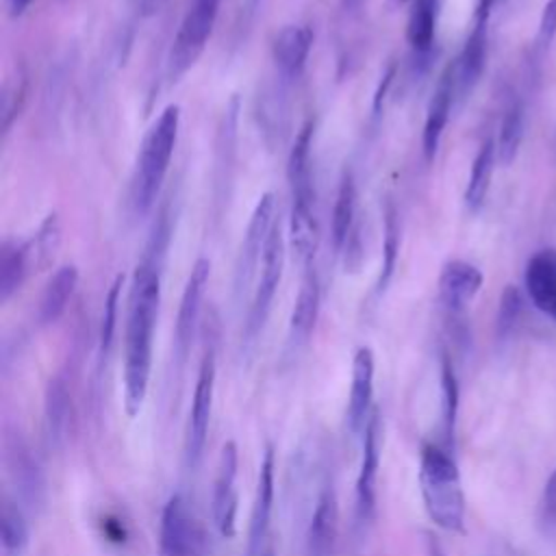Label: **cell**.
I'll use <instances>...</instances> for the list:
<instances>
[{"instance_id": "cell-6", "label": "cell", "mask_w": 556, "mask_h": 556, "mask_svg": "<svg viewBox=\"0 0 556 556\" xmlns=\"http://www.w3.org/2000/svg\"><path fill=\"white\" fill-rule=\"evenodd\" d=\"M215 374H217V358H215V350L208 345L200 361L193 397L189 406L187 430H185V456L189 467H195L200 463L206 445L208 424L213 413V395H215Z\"/></svg>"}, {"instance_id": "cell-32", "label": "cell", "mask_w": 556, "mask_h": 556, "mask_svg": "<svg viewBox=\"0 0 556 556\" xmlns=\"http://www.w3.org/2000/svg\"><path fill=\"white\" fill-rule=\"evenodd\" d=\"M441 391H443V426H445V437L450 445L454 421H456V408H458V382L447 356L441 358Z\"/></svg>"}, {"instance_id": "cell-28", "label": "cell", "mask_w": 556, "mask_h": 556, "mask_svg": "<svg viewBox=\"0 0 556 556\" xmlns=\"http://www.w3.org/2000/svg\"><path fill=\"white\" fill-rule=\"evenodd\" d=\"M521 139H523V104L519 98H510L504 109V115L500 122V135L495 141L497 161L504 167H508L517 159Z\"/></svg>"}, {"instance_id": "cell-3", "label": "cell", "mask_w": 556, "mask_h": 556, "mask_svg": "<svg viewBox=\"0 0 556 556\" xmlns=\"http://www.w3.org/2000/svg\"><path fill=\"white\" fill-rule=\"evenodd\" d=\"M180 128V106L167 104L159 117L152 122V126L146 130L130 182V202L137 215H146L154 200L159 198V191L163 187V180L169 169V161L176 148Z\"/></svg>"}, {"instance_id": "cell-17", "label": "cell", "mask_w": 556, "mask_h": 556, "mask_svg": "<svg viewBox=\"0 0 556 556\" xmlns=\"http://www.w3.org/2000/svg\"><path fill=\"white\" fill-rule=\"evenodd\" d=\"M313 48V28L306 24H289L285 26L271 46L274 63L282 78H298L308 61Z\"/></svg>"}, {"instance_id": "cell-41", "label": "cell", "mask_w": 556, "mask_h": 556, "mask_svg": "<svg viewBox=\"0 0 556 556\" xmlns=\"http://www.w3.org/2000/svg\"><path fill=\"white\" fill-rule=\"evenodd\" d=\"M365 2H367V0H343V7H345V11H356V9H361Z\"/></svg>"}, {"instance_id": "cell-38", "label": "cell", "mask_w": 556, "mask_h": 556, "mask_svg": "<svg viewBox=\"0 0 556 556\" xmlns=\"http://www.w3.org/2000/svg\"><path fill=\"white\" fill-rule=\"evenodd\" d=\"M497 0H478V7H476V22H486L489 20V13L493 9Z\"/></svg>"}, {"instance_id": "cell-23", "label": "cell", "mask_w": 556, "mask_h": 556, "mask_svg": "<svg viewBox=\"0 0 556 556\" xmlns=\"http://www.w3.org/2000/svg\"><path fill=\"white\" fill-rule=\"evenodd\" d=\"M439 20V0H413L406 20V41L419 56L430 54Z\"/></svg>"}, {"instance_id": "cell-24", "label": "cell", "mask_w": 556, "mask_h": 556, "mask_svg": "<svg viewBox=\"0 0 556 556\" xmlns=\"http://www.w3.org/2000/svg\"><path fill=\"white\" fill-rule=\"evenodd\" d=\"M356 202H358V193H356L354 176L352 172H343L337 200L332 206V219H330V232H332V243L337 252H341L352 228L356 226Z\"/></svg>"}, {"instance_id": "cell-30", "label": "cell", "mask_w": 556, "mask_h": 556, "mask_svg": "<svg viewBox=\"0 0 556 556\" xmlns=\"http://www.w3.org/2000/svg\"><path fill=\"white\" fill-rule=\"evenodd\" d=\"M13 458V476L20 482L22 495L28 502H41V493H43V480L39 473V467L33 463V458L26 454V450H22L20 445L11 452Z\"/></svg>"}, {"instance_id": "cell-39", "label": "cell", "mask_w": 556, "mask_h": 556, "mask_svg": "<svg viewBox=\"0 0 556 556\" xmlns=\"http://www.w3.org/2000/svg\"><path fill=\"white\" fill-rule=\"evenodd\" d=\"M426 554L428 556H445L443 547L439 545L437 536H432V534H426Z\"/></svg>"}, {"instance_id": "cell-8", "label": "cell", "mask_w": 556, "mask_h": 556, "mask_svg": "<svg viewBox=\"0 0 556 556\" xmlns=\"http://www.w3.org/2000/svg\"><path fill=\"white\" fill-rule=\"evenodd\" d=\"M239 469V450L235 441H226L222 445L215 480H213V523L224 539H232L237 534V493L235 480Z\"/></svg>"}, {"instance_id": "cell-7", "label": "cell", "mask_w": 556, "mask_h": 556, "mask_svg": "<svg viewBox=\"0 0 556 556\" xmlns=\"http://www.w3.org/2000/svg\"><path fill=\"white\" fill-rule=\"evenodd\" d=\"M276 198L274 193H263L250 215L239 254H237V263H235V295L241 298L252 280L256 278V269L261 267L263 261V250L265 243L269 239V232L276 224Z\"/></svg>"}, {"instance_id": "cell-37", "label": "cell", "mask_w": 556, "mask_h": 556, "mask_svg": "<svg viewBox=\"0 0 556 556\" xmlns=\"http://www.w3.org/2000/svg\"><path fill=\"white\" fill-rule=\"evenodd\" d=\"M556 35V0H549L543 11H541V20H539V35H536V43L541 50L549 48L552 39Z\"/></svg>"}, {"instance_id": "cell-40", "label": "cell", "mask_w": 556, "mask_h": 556, "mask_svg": "<svg viewBox=\"0 0 556 556\" xmlns=\"http://www.w3.org/2000/svg\"><path fill=\"white\" fill-rule=\"evenodd\" d=\"M9 2V11H11V15L13 17H17V15H22L28 7H30V2L33 0H7Z\"/></svg>"}, {"instance_id": "cell-15", "label": "cell", "mask_w": 556, "mask_h": 556, "mask_svg": "<svg viewBox=\"0 0 556 556\" xmlns=\"http://www.w3.org/2000/svg\"><path fill=\"white\" fill-rule=\"evenodd\" d=\"M482 271L467 261H447L439 274V295L447 311L460 313L480 291Z\"/></svg>"}, {"instance_id": "cell-42", "label": "cell", "mask_w": 556, "mask_h": 556, "mask_svg": "<svg viewBox=\"0 0 556 556\" xmlns=\"http://www.w3.org/2000/svg\"><path fill=\"white\" fill-rule=\"evenodd\" d=\"M258 4H261V0H250V2H248V9H250V11H256Z\"/></svg>"}, {"instance_id": "cell-9", "label": "cell", "mask_w": 556, "mask_h": 556, "mask_svg": "<svg viewBox=\"0 0 556 556\" xmlns=\"http://www.w3.org/2000/svg\"><path fill=\"white\" fill-rule=\"evenodd\" d=\"M208 278H211V261L202 256L193 263V267L187 276V282H185V289H182V295H180L178 315H176L174 341H176V352H178L180 361L187 356V352L191 348V341L195 337Z\"/></svg>"}, {"instance_id": "cell-27", "label": "cell", "mask_w": 556, "mask_h": 556, "mask_svg": "<svg viewBox=\"0 0 556 556\" xmlns=\"http://www.w3.org/2000/svg\"><path fill=\"white\" fill-rule=\"evenodd\" d=\"M26 248H28L30 269L41 271L54 263L56 252L61 248V222L56 213H48L43 217L35 237L26 241Z\"/></svg>"}, {"instance_id": "cell-4", "label": "cell", "mask_w": 556, "mask_h": 556, "mask_svg": "<svg viewBox=\"0 0 556 556\" xmlns=\"http://www.w3.org/2000/svg\"><path fill=\"white\" fill-rule=\"evenodd\" d=\"M282 267H285V235H282V224L278 217L269 232L265 250H263L261 271L256 276V287H254L248 319H245V341L248 343H252L261 334V330L269 317L271 302H274V295L278 291L280 278H282Z\"/></svg>"}, {"instance_id": "cell-33", "label": "cell", "mask_w": 556, "mask_h": 556, "mask_svg": "<svg viewBox=\"0 0 556 556\" xmlns=\"http://www.w3.org/2000/svg\"><path fill=\"white\" fill-rule=\"evenodd\" d=\"M26 100V76L22 72H15V76H11L4 83L2 89V130L9 132L13 122L17 119L22 106Z\"/></svg>"}, {"instance_id": "cell-22", "label": "cell", "mask_w": 556, "mask_h": 556, "mask_svg": "<svg viewBox=\"0 0 556 556\" xmlns=\"http://www.w3.org/2000/svg\"><path fill=\"white\" fill-rule=\"evenodd\" d=\"M76 285H78L76 265H61L52 274V278L48 280V285L41 293V300H39V313L37 315H39V321L43 326L54 324L63 315Z\"/></svg>"}, {"instance_id": "cell-34", "label": "cell", "mask_w": 556, "mask_h": 556, "mask_svg": "<svg viewBox=\"0 0 556 556\" xmlns=\"http://www.w3.org/2000/svg\"><path fill=\"white\" fill-rule=\"evenodd\" d=\"M523 311V298L521 291L515 285H506L500 298V306H497V317H495V328L500 337H506L519 321Z\"/></svg>"}, {"instance_id": "cell-21", "label": "cell", "mask_w": 556, "mask_h": 556, "mask_svg": "<svg viewBox=\"0 0 556 556\" xmlns=\"http://www.w3.org/2000/svg\"><path fill=\"white\" fill-rule=\"evenodd\" d=\"M495 163H497L495 139H484L482 146L478 148L476 156H473L467 189H465V204L471 213H478L484 206V200H486L489 189H491V178H493Z\"/></svg>"}, {"instance_id": "cell-20", "label": "cell", "mask_w": 556, "mask_h": 556, "mask_svg": "<svg viewBox=\"0 0 556 556\" xmlns=\"http://www.w3.org/2000/svg\"><path fill=\"white\" fill-rule=\"evenodd\" d=\"M319 300H321V291H319V278L315 274V267H306L295 302H293V311L289 317V341L293 345L304 343L317 321V313H319Z\"/></svg>"}, {"instance_id": "cell-35", "label": "cell", "mask_w": 556, "mask_h": 556, "mask_svg": "<svg viewBox=\"0 0 556 556\" xmlns=\"http://www.w3.org/2000/svg\"><path fill=\"white\" fill-rule=\"evenodd\" d=\"M122 282L124 276H115L106 300H104V313H102V328H100V350L102 354L109 352L111 343H113V334H115V324H117V304H119V291H122Z\"/></svg>"}, {"instance_id": "cell-1", "label": "cell", "mask_w": 556, "mask_h": 556, "mask_svg": "<svg viewBox=\"0 0 556 556\" xmlns=\"http://www.w3.org/2000/svg\"><path fill=\"white\" fill-rule=\"evenodd\" d=\"M159 302V267L152 258H146L135 267L128 293V317L124 339V410L128 417L139 415L148 395Z\"/></svg>"}, {"instance_id": "cell-36", "label": "cell", "mask_w": 556, "mask_h": 556, "mask_svg": "<svg viewBox=\"0 0 556 556\" xmlns=\"http://www.w3.org/2000/svg\"><path fill=\"white\" fill-rule=\"evenodd\" d=\"M541 521L547 528H556V469L549 473L541 495Z\"/></svg>"}, {"instance_id": "cell-26", "label": "cell", "mask_w": 556, "mask_h": 556, "mask_svg": "<svg viewBox=\"0 0 556 556\" xmlns=\"http://www.w3.org/2000/svg\"><path fill=\"white\" fill-rule=\"evenodd\" d=\"M70 389L67 382L61 376L50 378L48 387H46V424H48V432L50 439L61 443L67 437V428H70V415H72V402H70Z\"/></svg>"}, {"instance_id": "cell-31", "label": "cell", "mask_w": 556, "mask_h": 556, "mask_svg": "<svg viewBox=\"0 0 556 556\" xmlns=\"http://www.w3.org/2000/svg\"><path fill=\"white\" fill-rule=\"evenodd\" d=\"M397 252H400V226L395 219V208L389 204L387 213H384V245H382V267H380V276H378V293H382L393 276L395 269V261H397Z\"/></svg>"}, {"instance_id": "cell-19", "label": "cell", "mask_w": 556, "mask_h": 556, "mask_svg": "<svg viewBox=\"0 0 556 556\" xmlns=\"http://www.w3.org/2000/svg\"><path fill=\"white\" fill-rule=\"evenodd\" d=\"M486 63V22H476L460 54L452 63L456 98H465L478 85Z\"/></svg>"}, {"instance_id": "cell-11", "label": "cell", "mask_w": 556, "mask_h": 556, "mask_svg": "<svg viewBox=\"0 0 556 556\" xmlns=\"http://www.w3.org/2000/svg\"><path fill=\"white\" fill-rule=\"evenodd\" d=\"M289 245L300 265L311 267L319 245V222L315 213L313 187L291 191V217H289Z\"/></svg>"}, {"instance_id": "cell-13", "label": "cell", "mask_w": 556, "mask_h": 556, "mask_svg": "<svg viewBox=\"0 0 556 556\" xmlns=\"http://www.w3.org/2000/svg\"><path fill=\"white\" fill-rule=\"evenodd\" d=\"M274 469H276V458L271 445L265 447L261 467H258V478H256V491H254V502H252V513H250V528H248V545H245V556H261V545L267 536L269 519H271V508H274Z\"/></svg>"}, {"instance_id": "cell-2", "label": "cell", "mask_w": 556, "mask_h": 556, "mask_svg": "<svg viewBox=\"0 0 556 556\" xmlns=\"http://www.w3.org/2000/svg\"><path fill=\"white\" fill-rule=\"evenodd\" d=\"M419 491L424 508L434 526L447 532H465V493L450 447L426 443L419 456Z\"/></svg>"}, {"instance_id": "cell-16", "label": "cell", "mask_w": 556, "mask_h": 556, "mask_svg": "<svg viewBox=\"0 0 556 556\" xmlns=\"http://www.w3.org/2000/svg\"><path fill=\"white\" fill-rule=\"evenodd\" d=\"M526 291L532 304L556 319V248L539 250L526 265Z\"/></svg>"}, {"instance_id": "cell-43", "label": "cell", "mask_w": 556, "mask_h": 556, "mask_svg": "<svg viewBox=\"0 0 556 556\" xmlns=\"http://www.w3.org/2000/svg\"><path fill=\"white\" fill-rule=\"evenodd\" d=\"M263 556H274V552H265V554H263Z\"/></svg>"}, {"instance_id": "cell-29", "label": "cell", "mask_w": 556, "mask_h": 556, "mask_svg": "<svg viewBox=\"0 0 556 556\" xmlns=\"http://www.w3.org/2000/svg\"><path fill=\"white\" fill-rule=\"evenodd\" d=\"M0 541H2V549L9 556L20 554L26 543H28V523L26 517L22 513V508L11 502L4 500L2 504V513H0Z\"/></svg>"}, {"instance_id": "cell-44", "label": "cell", "mask_w": 556, "mask_h": 556, "mask_svg": "<svg viewBox=\"0 0 556 556\" xmlns=\"http://www.w3.org/2000/svg\"><path fill=\"white\" fill-rule=\"evenodd\" d=\"M397 2H404V0H397ZM410 2H413V0H410Z\"/></svg>"}, {"instance_id": "cell-10", "label": "cell", "mask_w": 556, "mask_h": 556, "mask_svg": "<svg viewBox=\"0 0 556 556\" xmlns=\"http://www.w3.org/2000/svg\"><path fill=\"white\" fill-rule=\"evenodd\" d=\"M382 450V421L378 408L371 410L363 430V454L356 476V515L361 521H369L376 508V478Z\"/></svg>"}, {"instance_id": "cell-18", "label": "cell", "mask_w": 556, "mask_h": 556, "mask_svg": "<svg viewBox=\"0 0 556 556\" xmlns=\"http://www.w3.org/2000/svg\"><path fill=\"white\" fill-rule=\"evenodd\" d=\"M337 528H339L337 495L330 486H326L317 497V504L306 530V556H332Z\"/></svg>"}, {"instance_id": "cell-25", "label": "cell", "mask_w": 556, "mask_h": 556, "mask_svg": "<svg viewBox=\"0 0 556 556\" xmlns=\"http://www.w3.org/2000/svg\"><path fill=\"white\" fill-rule=\"evenodd\" d=\"M30 271L33 269L26 241L7 239L0 248V300H11V295L20 291Z\"/></svg>"}, {"instance_id": "cell-5", "label": "cell", "mask_w": 556, "mask_h": 556, "mask_svg": "<svg viewBox=\"0 0 556 556\" xmlns=\"http://www.w3.org/2000/svg\"><path fill=\"white\" fill-rule=\"evenodd\" d=\"M206 536L193 508L182 493H174L163 510L159 523L161 556H204Z\"/></svg>"}, {"instance_id": "cell-14", "label": "cell", "mask_w": 556, "mask_h": 556, "mask_svg": "<svg viewBox=\"0 0 556 556\" xmlns=\"http://www.w3.org/2000/svg\"><path fill=\"white\" fill-rule=\"evenodd\" d=\"M454 100H456L454 67L450 63L443 70V74H441V78H439V83H437V87L432 91V98L428 102V109H426L424 132H421V146H424L426 161H432L437 150H439V143H441V137L445 132V126H447Z\"/></svg>"}, {"instance_id": "cell-12", "label": "cell", "mask_w": 556, "mask_h": 556, "mask_svg": "<svg viewBox=\"0 0 556 556\" xmlns=\"http://www.w3.org/2000/svg\"><path fill=\"white\" fill-rule=\"evenodd\" d=\"M374 352L369 348H358L352 358V382L345 408L348 430L352 434H363L367 419L374 410Z\"/></svg>"}]
</instances>
